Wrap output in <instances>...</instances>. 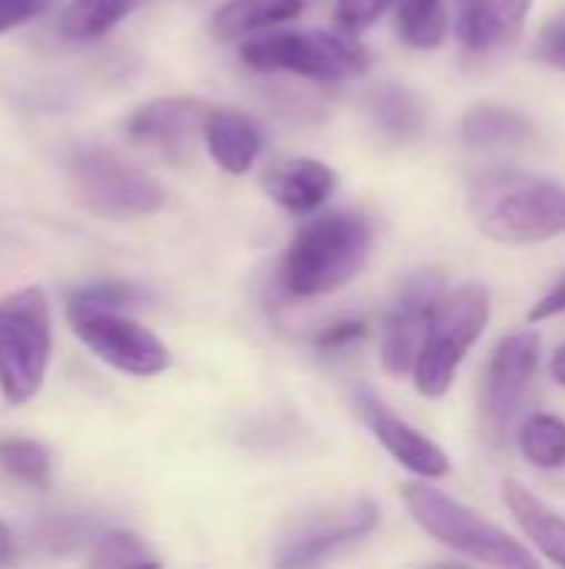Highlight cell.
Masks as SVG:
<instances>
[{
    "mask_svg": "<svg viewBox=\"0 0 565 569\" xmlns=\"http://www.w3.org/2000/svg\"><path fill=\"white\" fill-rule=\"evenodd\" d=\"M370 247L373 223L360 210H326L293 233L280 280L293 297H326L366 267Z\"/></svg>",
    "mask_w": 565,
    "mask_h": 569,
    "instance_id": "obj_1",
    "label": "cell"
},
{
    "mask_svg": "<svg viewBox=\"0 0 565 569\" xmlns=\"http://www.w3.org/2000/svg\"><path fill=\"white\" fill-rule=\"evenodd\" d=\"M413 523L433 537L436 543H443L446 550L463 553L473 563H486V567L500 569H533L536 557L516 540L509 537L503 527L483 520L476 510H470L466 503L446 497L443 490L426 483H406L400 490Z\"/></svg>",
    "mask_w": 565,
    "mask_h": 569,
    "instance_id": "obj_2",
    "label": "cell"
},
{
    "mask_svg": "<svg viewBox=\"0 0 565 569\" xmlns=\"http://www.w3.org/2000/svg\"><path fill=\"white\" fill-rule=\"evenodd\" d=\"M490 317L493 303L483 283H463L453 293H443L413 367V383L420 397L440 400L450 393L466 353L486 333Z\"/></svg>",
    "mask_w": 565,
    "mask_h": 569,
    "instance_id": "obj_3",
    "label": "cell"
},
{
    "mask_svg": "<svg viewBox=\"0 0 565 569\" xmlns=\"http://www.w3.org/2000/svg\"><path fill=\"white\" fill-rule=\"evenodd\" d=\"M476 203H483L480 230L496 243L529 247L565 233V187L559 183L496 173L483 180Z\"/></svg>",
    "mask_w": 565,
    "mask_h": 569,
    "instance_id": "obj_4",
    "label": "cell"
},
{
    "mask_svg": "<svg viewBox=\"0 0 565 569\" xmlns=\"http://www.w3.org/2000/svg\"><path fill=\"white\" fill-rule=\"evenodd\" d=\"M53 323L43 290L23 287L0 300V397L7 407L30 403L47 380Z\"/></svg>",
    "mask_w": 565,
    "mask_h": 569,
    "instance_id": "obj_5",
    "label": "cell"
},
{
    "mask_svg": "<svg viewBox=\"0 0 565 569\" xmlns=\"http://www.w3.org/2000/svg\"><path fill=\"white\" fill-rule=\"evenodd\" d=\"M240 60L260 73H296L310 80H346L370 67V50L350 33L333 30H263L246 37Z\"/></svg>",
    "mask_w": 565,
    "mask_h": 569,
    "instance_id": "obj_6",
    "label": "cell"
},
{
    "mask_svg": "<svg viewBox=\"0 0 565 569\" xmlns=\"http://www.w3.org/2000/svg\"><path fill=\"white\" fill-rule=\"evenodd\" d=\"M67 170L80 203L100 217H113V220L147 217L163 210L167 203V190L133 163L120 160L113 150H100V147L73 150Z\"/></svg>",
    "mask_w": 565,
    "mask_h": 569,
    "instance_id": "obj_7",
    "label": "cell"
},
{
    "mask_svg": "<svg viewBox=\"0 0 565 569\" xmlns=\"http://www.w3.org/2000/svg\"><path fill=\"white\" fill-rule=\"evenodd\" d=\"M80 343L107 367L127 377H157L170 370L167 343L120 310H67Z\"/></svg>",
    "mask_w": 565,
    "mask_h": 569,
    "instance_id": "obj_8",
    "label": "cell"
},
{
    "mask_svg": "<svg viewBox=\"0 0 565 569\" xmlns=\"http://www.w3.org/2000/svg\"><path fill=\"white\" fill-rule=\"evenodd\" d=\"M539 357H543V340L536 330H516L506 333L486 363V380H483V433L493 447L506 443L509 423L539 370Z\"/></svg>",
    "mask_w": 565,
    "mask_h": 569,
    "instance_id": "obj_9",
    "label": "cell"
},
{
    "mask_svg": "<svg viewBox=\"0 0 565 569\" xmlns=\"http://www.w3.org/2000/svg\"><path fill=\"white\" fill-rule=\"evenodd\" d=\"M380 523V507L373 500H356L343 507H326L293 523V530L280 540L273 557L276 567H310L326 560L330 553L370 537Z\"/></svg>",
    "mask_w": 565,
    "mask_h": 569,
    "instance_id": "obj_10",
    "label": "cell"
},
{
    "mask_svg": "<svg viewBox=\"0 0 565 569\" xmlns=\"http://www.w3.org/2000/svg\"><path fill=\"white\" fill-rule=\"evenodd\" d=\"M443 273L440 270H416L400 300L393 303L386 323H383V340H380V363L390 377H406L416 367L420 347L426 340L430 320L443 300Z\"/></svg>",
    "mask_w": 565,
    "mask_h": 569,
    "instance_id": "obj_11",
    "label": "cell"
},
{
    "mask_svg": "<svg viewBox=\"0 0 565 569\" xmlns=\"http://www.w3.org/2000/svg\"><path fill=\"white\" fill-rule=\"evenodd\" d=\"M353 403L360 410V417L366 420V427L373 430V437L383 443V450L406 467L410 473L423 477V480H443L450 473V457L440 443H433L426 433H420L416 427H410L406 420H400L370 387H356L353 390Z\"/></svg>",
    "mask_w": 565,
    "mask_h": 569,
    "instance_id": "obj_12",
    "label": "cell"
},
{
    "mask_svg": "<svg viewBox=\"0 0 565 569\" xmlns=\"http://www.w3.org/2000/svg\"><path fill=\"white\" fill-rule=\"evenodd\" d=\"M206 113H210V107L196 97H160V100L137 107L127 117L123 130L130 140H137L143 147H157L170 160H180L193 140V133L196 130L203 133Z\"/></svg>",
    "mask_w": 565,
    "mask_h": 569,
    "instance_id": "obj_13",
    "label": "cell"
},
{
    "mask_svg": "<svg viewBox=\"0 0 565 569\" xmlns=\"http://www.w3.org/2000/svg\"><path fill=\"white\" fill-rule=\"evenodd\" d=\"M533 0H456V37L466 53L493 57L513 47L529 20Z\"/></svg>",
    "mask_w": 565,
    "mask_h": 569,
    "instance_id": "obj_14",
    "label": "cell"
},
{
    "mask_svg": "<svg viewBox=\"0 0 565 569\" xmlns=\"http://www.w3.org/2000/svg\"><path fill=\"white\" fill-rule=\"evenodd\" d=\"M336 183H340L336 170L320 163V160H310V157L283 160L263 180L273 203H280L290 213H316V210H323L326 200L336 193Z\"/></svg>",
    "mask_w": 565,
    "mask_h": 569,
    "instance_id": "obj_15",
    "label": "cell"
},
{
    "mask_svg": "<svg viewBox=\"0 0 565 569\" xmlns=\"http://www.w3.org/2000/svg\"><path fill=\"white\" fill-rule=\"evenodd\" d=\"M203 143L223 173L243 177L263 153V130L240 110H210L203 120Z\"/></svg>",
    "mask_w": 565,
    "mask_h": 569,
    "instance_id": "obj_16",
    "label": "cell"
},
{
    "mask_svg": "<svg viewBox=\"0 0 565 569\" xmlns=\"http://www.w3.org/2000/svg\"><path fill=\"white\" fill-rule=\"evenodd\" d=\"M503 500L513 513V520L519 523V530L529 537V543H536V550L553 560L556 567H565V520L549 510L533 490H526L519 480H506L503 483Z\"/></svg>",
    "mask_w": 565,
    "mask_h": 569,
    "instance_id": "obj_17",
    "label": "cell"
},
{
    "mask_svg": "<svg viewBox=\"0 0 565 569\" xmlns=\"http://www.w3.org/2000/svg\"><path fill=\"white\" fill-rule=\"evenodd\" d=\"M303 7L306 0H226L213 13L210 30L216 40H240V37L273 30L286 20H296Z\"/></svg>",
    "mask_w": 565,
    "mask_h": 569,
    "instance_id": "obj_18",
    "label": "cell"
},
{
    "mask_svg": "<svg viewBox=\"0 0 565 569\" xmlns=\"http://www.w3.org/2000/svg\"><path fill=\"white\" fill-rule=\"evenodd\" d=\"M137 7H140V0H70L57 20V30H60V37H67L73 43H90V40L107 37Z\"/></svg>",
    "mask_w": 565,
    "mask_h": 569,
    "instance_id": "obj_19",
    "label": "cell"
},
{
    "mask_svg": "<svg viewBox=\"0 0 565 569\" xmlns=\"http://www.w3.org/2000/svg\"><path fill=\"white\" fill-rule=\"evenodd\" d=\"M460 137L466 147H516L533 137V123L516 110L483 103L463 117Z\"/></svg>",
    "mask_w": 565,
    "mask_h": 569,
    "instance_id": "obj_20",
    "label": "cell"
},
{
    "mask_svg": "<svg viewBox=\"0 0 565 569\" xmlns=\"http://www.w3.org/2000/svg\"><path fill=\"white\" fill-rule=\"evenodd\" d=\"M396 33L416 50H436L450 37L446 0H396Z\"/></svg>",
    "mask_w": 565,
    "mask_h": 569,
    "instance_id": "obj_21",
    "label": "cell"
},
{
    "mask_svg": "<svg viewBox=\"0 0 565 569\" xmlns=\"http://www.w3.org/2000/svg\"><path fill=\"white\" fill-rule=\"evenodd\" d=\"M519 453L539 470L565 467V420L553 413H529L519 427Z\"/></svg>",
    "mask_w": 565,
    "mask_h": 569,
    "instance_id": "obj_22",
    "label": "cell"
},
{
    "mask_svg": "<svg viewBox=\"0 0 565 569\" xmlns=\"http://www.w3.org/2000/svg\"><path fill=\"white\" fill-rule=\"evenodd\" d=\"M0 467L33 487V490H47L50 487V477H53V460H50V450L37 440H23V437H10V440H0Z\"/></svg>",
    "mask_w": 565,
    "mask_h": 569,
    "instance_id": "obj_23",
    "label": "cell"
},
{
    "mask_svg": "<svg viewBox=\"0 0 565 569\" xmlns=\"http://www.w3.org/2000/svg\"><path fill=\"white\" fill-rule=\"evenodd\" d=\"M373 117L376 123L393 133V137H413L423 127V103L410 93V90H396L386 87L373 97Z\"/></svg>",
    "mask_w": 565,
    "mask_h": 569,
    "instance_id": "obj_24",
    "label": "cell"
},
{
    "mask_svg": "<svg viewBox=\"0 0 565 569\" xmlns=\"http://www.w3.org/2000/svg\"><path fill=\"white\" fill-rule=\"evenodd\" d=\"M90 567L120 569V567H157V557L147 550V543L127 530H107L93 540V553L87 557Z\"/></svg>",
    "mask_w": 565,
    "mask_h": 569,
    "instance_id": "obj_25",
    "label": "cell"
},
{
    "mask_svg": "<svg viewBox=\"0 0 565 569\" xmlns=\"http://www.w3.org/2000/svg\"><path fill=\"white\" fill-rule=\"evenodd\" d=\"M147 300V290L127 280H93L67 297V310H127Z\"/></svg>",
    "mask_w": 565,
    "mask_h": 569,
    "instance_id": "obj_26",
    "label": "cell"
},
{
    "mask_svg": "<svg viewBox=\"0 0 565 569\" xmlns=\"http://www.w3.org/2000/svg\"><path fill=\"white\" fill-rule=\"evenodd\" d=\"M390 3H396V0H336V20L343 30L360 33V30L373 27L390 10Z\"/></svg>",
    "mask_w": 565,
    "mask_h": 569,
    "instance_id": "obj_27",
    "label": "cell"
},
{
    "mask_svg": "<svg viewBox=\"0 0 565 569\" xmlns=\"http://www.w3.org/2000/svg\"><path fill=\"white\" fill-rule=\"evenodd\" d=\"M50 7V0H0V33L23 27L27 20L40 17Z\"/></svg>",
    "mask_w": 565,
    "mask_h": 569,
    "instance_id": "obj_28",
    "label": "cell"
},
{
    "mask_svg": "<svg viewBox=\"0 0 565 569\" xmlns=\"http://www.w3.org/2000/svg\"><path fill=\"white\" fill-rule=\"evenodd\" d=\"M536 57L556 70H565V20L563 23H549L539 40H536Z\"/></svg>",
    "mask_w": 565,
    "mask_h": 569,
    "instance_id": "obj_29",
    "label": "cell"
},
{
    "mask_svg": "<svg viewBox=\"0 0 565 569\" xmlns=\"http://www.w3.org/2000/svg\"><path fill=\"white\" fill-rule=\"evenodd\" d=\"M363 333H366V323H363V320H340V323L326 327V330L316 337V347H320V350H340V347L360 340Z\"/></svg>",
    "mask_w": 565,
    "mask_h": 569,
    "instance_id": "obj_30",
    "label": "cell"
},
{
    "mask_svg": "<svg viewBox=\"0 0 565 569\" xmlns=\"http://www.w3.org/2000/svg\"><path fill=\"white\" fill-rule=\"evenodd\" d=\"M559 313H565V277L529 310V323H543V320H553Z\"/></svg>",
    "mask_w": 565,
    "mask_h": 569,
    "instance_id": "obj_31",
    "label": "cell"
},
{
    "mask_svg": "<svg viewBox=\"0 0 565 569\" xmlns=\"http://www.w3.org/2000/svg\"><path fill=\"white\" fill-rule=\"evenodd\" d=\"M17 560V540L10 533V527L0 520V567H10Z\"/></svg>",
    "mask_w": 565,
    "mask_h": 569,
    "instance_id": "obj_32",
    "label": "cell"
},
{
    "mask_svg": "<svg viewBox=\"0 0 565 569\" xmlns=\"http://www.w3.org/2000/svg\"><path fill=\"white\" fill-rule=\"evenodd\" d=\"M549 373H553V380L565 387V343L553 353V360H549Z\"/></svg>",
    "mask_w": 565,
    "mask_h": 569,
    "instance_id": "obj_33",
    "label": "cell"
}]
</instances>
